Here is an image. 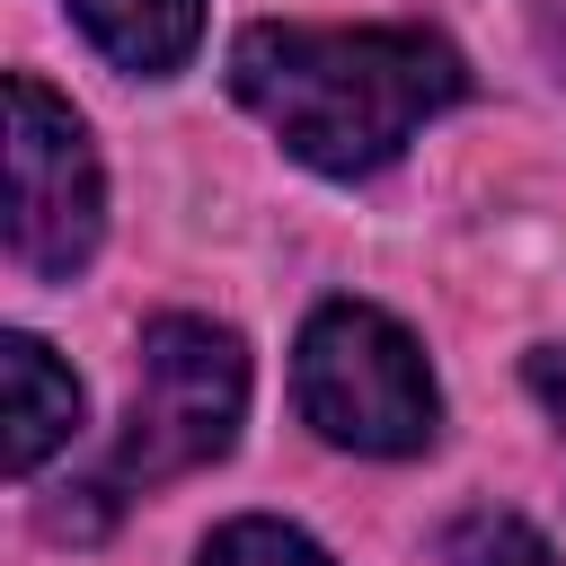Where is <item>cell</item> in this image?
<instances>
[{"instance_id": "cell-2", "label": "cell", "mask_w": 566, "mask_h": 566, "mask_svg": "<svg viewBox=\"0 0 566 566\" xmlns=\"http://www.w3.org/2000/svg\"><path fill=\"white\" fill-rule=\"evenodd\" d=\"M239 416H248V345L221 318H195V310L150 318L142 327V380H133L124 433L97 460V478L80 486L88 504L71 513V531H97L133 495H150V486H168L186 469H212L239 442Z\"/></svg>"}, {"instance_id": "cell-4", "label": "cell", "mask_w": 566, "mask_h": 566, "mask_svg": "<svg viewBox=\"0 0 566 566\" xmlns=\"http://www.w3.org/2000/svg\"><path fill=\"white\" fill-rule=\"evenodd\" d=\"M106 239V168L71 97L9 71V256L35 283H71Z\"/></svg>"}, {"instance_id": "cell-6", "label": "cell", "mask_w": 566, "mask_h": 566, "mask_svg": "<svg viewBox=\"0 0 566 566\" xmlns=\"http://www.w3.org/2000/svg\"><path fill=\"white\" fill-rule=\"evenodd\" d=\"M71 18L133 80H168L203 44V0H71Z\"/></svg>"}, {"instance_id": "cell-1", "label": "cell", "mask_w": 566, "mask_h": 566, "mask_svg": "<svg viewBox=\"0 0 566 566\" xmlns=\"http://www.w3.org/2000/svg\"><path fill=\"white\" fill-rule=\"evenodd\" d=\"M230 97L318 177L389 168L442 106L469 97V62L433 27H301L256 18L230 35Z\"/></svg>"}, {"instance_id": "cell-8", "label": "cell", "mask_w": 566, "mask_h": 566, "mask_svg": "<svg viewBox=\"0 0 566 566\" xmlns=\"http://www.w3.org/2000/svg\"><path fill=\"white\" fill-rule=\"evenodd\" d=\"M195 566H336V557H327L310 531L274 522V513H239V522H221V531L203 539Z\"/></svg>"}, {"instance_id": "cell-7", "label": "cell", "mask_w": 566, "mask_h": 566, "mask_svg": "<svg viewBox=\"0 0 566 566\" xmlns=\"http://www.w3.org/2000/svg\"><path fill=\"white\" fill-rule=\"evenodd\" d=\"M442 566H557V548L522 522V513H460L442 531Z\"/></svg>"}, {"instance_id": "cell-9", "label": "cell", "mask_w": 566, "mask_h": 566, "mask_svg": "<svg viewBox=\"0 0 566 566\" xmlns=\"http://www.w3.org/2000/svg\"><path fill=\"white\" fill-rule=\"evenodd\" d=\"M531 398L557 416V433H566V345H539L531 354Z\"/></svg>"}, {"instance_id": "cell-3", "label": "cell", "mask_w": 566, "mask_h": 566, "mask_svg": "<svg viewBox=\"0 0 566 566\" xmlns=\"http://www.w3.org/2000/svg\"><path fill=\"white\" fill-rule=\"evenodd\" d=\"M292 407L318 442L363 460H416L442 433V389L424 345L380 301H318L292 345Z\"/></svg>"}, {"instance_id": "cell-5", "label": "cell", "mask_w": 566, "mask_h": 566, "mask_svg": "<svg viewBox=\"0 0 566 566\" xmlns=\"http://www.w3.org/2000/svg\"><path fill=\"white\" fill-rule=\"evenodd\" d=\"M0 389H9V442H0L9 451V478H35L80 433V380H71V363H53L44 336L9 327L0 336Z\"/></svg>"}]
</instances>
